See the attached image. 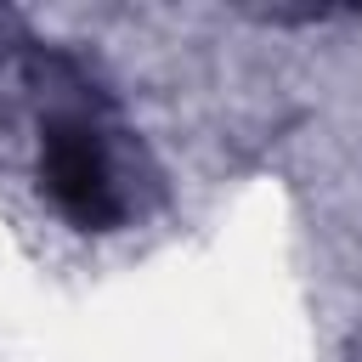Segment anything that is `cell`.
Instances as JSON below:
<instances>
[{"label": "cell", "instance_id": "1", "mask_svg": "<svg viewBox=\"0 0 362 362\" xmlns=\"http://www.w3.org/2000/svg\"><path fill=\"white\" fill-rule=\"evenodd\" d=\"M40 175H45V192L62 204V215H74L79 226L119 221V192H113V175H107V158L90 124L51 119L40 141Z\"/></svg>", "mask_w": 362, "mask_h": 362}]
</instances>
